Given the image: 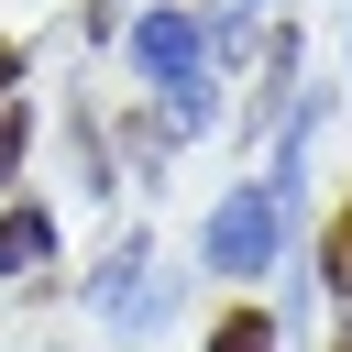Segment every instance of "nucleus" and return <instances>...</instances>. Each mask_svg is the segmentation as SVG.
Here are the masks:
<instances>
[{
	"mask_svg": "<svg viewBox=\"0 0 352 352\" xmlns=\"http://www.w3.org/2000/svg\"><path fill=\"white\" fill-rule=\"evenodd\" d=\"M55 264V220L33 209V198H11L0 209V286H22V275H44Z\"/></svg>",
	"mask_w": 352,
	"mask_h": 352,
	"instance_id": "nucleus-4",
	"label": "nucleus"
},
{
	"mask_svg": "<svg viewBox=\"0 0 352 352\" xmlns=\"http://www.w3.org/2000/svg\"><path fill=\"white\" fill-rule=\"evenodd\" d=\"M308 264H319V286H330V297L352 308V198L330 209V231H319V253H308Z\"/></svg>",
	"mask_w": 352,
	"mask_h": 352,
	"instance_id": "nucleus-6",
	"label": "nucleus"
},
{
	"mask_svg": "<svg viewBox=\"0 0 352 352\" xmlns=\"http://www.w3.org/2000/svg\"><path fill=\"white\" fill-rule=\"evenodd\" d=\"M231 11H264V0H231Z\"/></svg>",
	"mask_w": 352,
	"mask_h": 352,
	"instance_id": "nucleus-9",
	"label": "nucleus"
},
{
	"mask_svg": "<svg viewBox=\"0 0 352 352\" xmlns=\"http://www.w3.org/2000/svg\"><path fill=\"white\" fill-rule=\"evenodd\" d=\"M209 352H286V341H275V319H264V308H231V319L209 330Z\"/></svg>",
	"mask_w": 352,
	"mask_h": 352,
	"instance_id": "nucleus-8",
	"label": "nucleus"
},
{
	"mask_svg": "<svg viewBox=\"0 0 352 352\" xmlns=\"http://www.w3.org/2000/svg\"><path fill=\"white\" fill-rule=\"evenodd\" d=\"M88 308H99L121 341H154V330H165V308H176V264L132 231V242H110V264L88 275Z\"/></svg>",
	"mask_w": 352,
	"mask_h": 352,
	"instance_id": "nucleus-2",
	"label": "nucleus"
},
{
	"mask_svg": "<svg viewBox=\"0 0 352 352\" xmlns=\"http://www.w3.org/2000/svg\"><path fill=\"white\" fill-rule=\"evenodd\" d=\"M22 154H33V99H0V198L22 176Z\"/></svg>",
	"mask_w": 352,
	"mask_h": 352,
	"instance_id": "nucleus-7",
	"label": "nucleus"
},
{
	"mask_svg": "<svg viewBox=\"0 0 352 352\" xmlns=\"http://www.w3.org/2000/svg\"><path fill=\"white\" fill-rule=\"evenodd\" d=\"M154 132H165V143H198V132H220V77L154 88Z\"/></svg>",
	"mask_w": 352,
	"mask_h": 352,
	"instance_id": "nucleus-5",
	"label": "nucleus"
},
{
	"mask_svg": "<svg viewBox=\"0 0 352 352\" xmlns=\"http://www.w3.org/2000/svg\"><path fill=\"white\" fill-rule=\"evenodd\" d=\"M286 231H297V198H286L275 176H242V187L198 220V264H209V275H231V286H253V275H275V264H286Z\"/></svg>",
	"mask_w": 352,
	"mask_h": 352,
	"instance_id": "nucleus-1",
	"label": "nucleus"
},
{
	"mask_svg": "<svg viewBox=\"0 0 352 352\" xmlns=\"http://www.w3.org/2000/svg\"><path fill=\"white\" fill-rule=\"evenodd\" d=\"M132 66H143V88H187V77H209V22H198L187 0H154V11L132 22Z\"/></svg>",
	"mask_w": 352,
	"mask_h": 352,
	"instance_id": "nucleus-3",
	"label": "nucleus"
}]
</instances>
